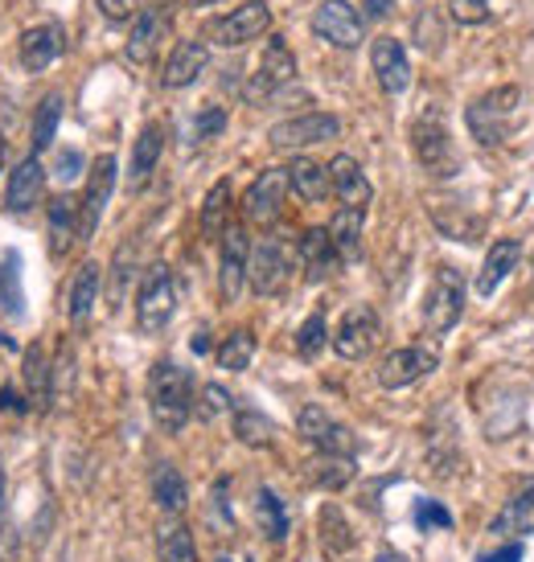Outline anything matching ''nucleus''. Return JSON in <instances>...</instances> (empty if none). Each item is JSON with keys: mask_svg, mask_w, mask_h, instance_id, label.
Segmentation results:
<instances>
[{"mask_svg": "<svg viewBox=\"0 0 534 562\" xmlns=\"http://www.w3.org/2000/svg\"><path fill=\"white\" fill-rule=\"evenodd\" d=\"M193 378L186 366L177 361H157L153 374H148V406H153V419L160 431H181L186 419L193 415Z\"/></svg>", "mask_w": 534, "mask_h": 562, "instance_id": "f257e3e1", "label": "nucleus"}, {"mask_svg": "<svg viewBox=\"0 0 534 562\" xmlns=\"http://www.w3.org/2000/svg\"><path fill=\"white\" fill-rule=\"evenodd\" d=\"M522 91L519 87H498V91L472 99L469 111H465V124H469V136L486 148H498L510 136V124L519 115Z\"/></svg>", "mask_w": 534, "mask_h": 562, "instance_id": "f03ea898", "label": "nucleus"}, {"mask_svg": "<svg viewBox=\"0 0 534 562\" xmlns=\"http://www.w3.org/2000/svg\"><path fill=\"white\" fill-rule=\"evenodd\" d=\"M177 313V283L169 263H148L136 292V325L141 333H160Z\"/></svg>", "mask_w": 534, "mask_h": 562, "instance_id": "7ed1b4c3", "label": "nucleus"}, {"mask_svg": "<svg viewBox=\"0 0 534 562\" xmlns=\"http://www.w3.org/2000/svg\"><path fill=\"white\" fill-rule=\"evenodd\" d=\"M465 313V276L456 267H441L424 300V325L432 337H444Z\"/></svg>", "mask_w": 534, "mask_h": 562, "instance_id": "20e7f679", "label": "nucleus"}, {"mask_svg": "<svg viewBox=\"0 0 534 562\" xmlns=\"http://www.w3.org/2000/svg\"><path fill=\"white\" fill-rule=\"evenodd\" d=\"M411 148H415V157L424 165L432 177H453L460 157H456L453 148V136H448V127H444L441 115H424V120H415L411 127Z\"/></svg>", "mask_w": 534, "mask_h": 562, "instance_id": "39448f33", "label": "nucleus"}, {"mask_svg": "<svg viewBox=\"0 0 534 562\" xmlns=\"http://www.w3.org/2000/svg\"><path fill=\"white\" fill-rule=\"evenodd\" d=\"M267 30H271V9H267L264 0H247V4H238L235 13L210 21L205 37H210L214 46L235 49V46H247V42H255V37H264Z\"/></svg>", "mask_w": 534, "mask_h": 562, "instance_id": "423d86ee", "label": "nucleus"}, {"mask_svg": "<svg viewBox=\"0 0 534 562\" xmlns=\"http://www.w3.org/2000/svg\"><path fill=\"white\" fill-rule=\"evenodd\" d=\"M292 276V255L280 238H264L252 250V263H247V283L255 288V296H280Z\"/></svg>", "mask_w": 534, "mask_h": 562, "instance_id": "0eeeda50", "label": "nucleus"}, {"mask_svg": "<svg viewBox=\"0 0 534 562\" xmlns=\"http://www.w3.org/2000/svg\"><path fill=\"white\" fill-rule=\"evenodd\" d=\"M292 75H297V58H292L288 42H283V37H267L259 70H255V79L247 82V99L259 108V103H267L271 94L280 91L283 82H292Z\"/></svg>", "mask_w": 534, "mask_h": 562, "instance_id": "6e6552de", "label": "nucleus"}, {"mask_svg": "<svg viewBox=\"0 0 534 562\" xmlns=\"http://www.w3.org/2000/svg\"><path fill=\"white\" fill-rule=\"evenodd\" d=\"M313 33L337 49L361 46V13L349 0H321L313 13Z\"/></svg>", "mask_w": 534, "mask_h": 562, "instance_id": "1a4fd4ad", "label": "nucleus"}, {"mask_svg": "<svg viewBox=\"0 0 534 562\" xmlns=\"http://www.w3.org/2000/svg\"><path fill=\"white\" fill-rule=\"evenodd\" d=\"M342 132V120L330 115V111H309V115H297V120H283L267 132L271 148H309V144H325Z\"/></svg>", "mask_w": 534, "mask_h": 562, "instance_id": "9d476101", "label": "nucleus"}, {"mask_svg": "<svg viewBox=\"0 0 534 562\" xmlns=\"http://www.w3.org/2000/svg\"><path fill=\"white\" fill-rule=\"evenodd\" d=\"M247 263H252V243L243 226H226L222 231V259H219V292L226 304H235L247 288Z\"/></svg>", "mask_w": 534, "mask_h": 562, "instance_id": "9b49d317", "label": "nucleus"}, {"mask_svg": "<svg viewBox=\"0 0 534 562\" xmlns=\"http://www.w3.org/2000/svg\"><path fill=\"white\" fill-rule=\"evenodd\" d=\"M436 349H427V345H408V349H394L382 358L378 366V386H387V391H403L411 382H420L436 370Z\"/></svg>", "mask_w": 534, "mask_h": 562, "instance_id": "f8f14e48", "label": "nucleus"}, {"mask_svg": "<svg viewBox=\"0 0 534 562\" xmlns=\"http://www.w3.org/2000/svg\"><path fill=\"white\" fill-rule=\"evenodd\" d=\"M115 157L103 153V157L91 165V177H87V193H82V214H79V238H91L99 218H103V210L111 202V189H115Z\"/></svg>", "mask_w": 534, "mask_h": 562, "instance_id": "ddd939ff", "label": "nucleus"}, {"mask_svg": "<svg viewBox=\"0 0 534 562\" xmlns=\"http://www.w3.org/2000/svg\"><path fill=\"white\" fill-rule=\"evenodd\" d=\"M297 431L304 443H313L316 452L325 456H354V436L337 419H330L321 406H304L297 415Z\"/></svg>", "mask_w": 534, "mask_h": 562, "instance_id": "4468645a", "label": "nucleus"}, {"mask_svg": "<svg viewBox=\"0 0 534 562\" xmlns=\"http://www.w3.org/2000/svg\"><path fill=\"white\" fill-rule=\"evenodd\" d=\"M375 341H378V316H375V308H366V304L349 308V313L342 316L337 333H333V349H337V358H346V361H361L375 349Z\"/></svg>", "mask_w": 534, "mask_h": 562, "instance_id": "2eb2a0df", "label": "nucleus"}, {"mask_svg": "<svg viewBox=\"0 0 534 562\" xmlns=\"http://www.w3.org/2000/svg\"><path fill=\"white\" fill-rule=\"evenodd\" d=\"M283 198H288V169H264L252 181V189H247L243 210H247V218L255 226H271V222L280 218Z\"/></svg>", "mask_w": 534, "mask_h": 562, "instance_id": "dca6fc26", "label": "nucleus"}, {"mask_svg": "<svg viewBox=\"0 0 534 562\" xmlns=\"http://www.w3.org/2000/svg\"><path fill=\"white\" fill-rule=\"evenodd\" d=\"M66 54V33L58 21H46V25H33V30L21 33V66L30 75H42Z\"/></svg>", "mask_w": 534, "mask_h": 562, "instance_id": "f3484780", "label": "nucleus"}, {"mask_svg": "<svg viewBox=\"0 0 534 562\" xmlns=\"http://www.w3.org/2000/svg\"><path fill=\"white\" fill-rule=\"evenodd\" d=\"M370 66H375V79L387 94H403L411 87V63L399 37H375Z\"/></svg>", "mask_w": 534, "mask_h": 562, "instance_id": "a211bd4d", "label": "nucleus"}, {"mask_svg": "<svg viewBox=\"0 0 534 562\" xmlns=\"http://www.w3.org/2000/svg\"><path fill=\"white\" fill-rule=\"evenodd\" d=\"M330 186H333V193L342 198L346 210H361V214H366V205H370V198H375V189H370V181H366L361 165L354 157H346V153L330 160Z\"/></svg>", "mask_w": 534, "mask_h": 562, "instance_id": "6ab92c4d", "label": "nucleus"}, {"mask_svg": "<svg viewBox=\"0 0 534 562\" xmlns=\"http://www.w3.org/2000/svg\"><path fill=\"white\" fill-rule=\"evenodd\" d=\"M165 25H169V13L165 9H144L141 16H136V25H132V37H127V63H136V66H148L153 58H157V42L165 37Z\"/></svg>", "mask_w": 534, "mask_h": 562, "instance_id": "aec40b11", "label": "nucleus"}, {"mask_svg": "<svg viewBox=\"0 0 534 562\" xmlns=\"http://www.w3.org/2000/svg\"><path fill=\"white\" fill-rule=\"evenodd\" d=\"M519 259H522V247L514 243V238H498L493 247H489V255H486V263H481V271H477V296L481 300H489L498 288H502V280L519 267Z\"/></svg>", "mask_w": 534, "mask_h": 562, "instance_id": "412c9836", "label": "nucleus"}, {"mask_svg": "<svg viewBox=\"0 0 534 562\" xmlns=\"http://www.w3.org/2000/svg\"><path fill=\"white\" fill-rule=\"evenodd\" d=\"M205 66H210V49H205V42H177V49L169 54V63H165L160 82H165L169 91H181V87H189V82H198V75H202Z\"/></svg>", "mask_w": 534, "mask_h": 562, "instance_id": "4be33fe9", "label": "nucleus"}, {"mask_svg": "<svg viewBox=\"0 0 534 562\" xmlns=\"http://www.w3.org/2000/svg\"><path fill=\"white\" fill-rule=\"evenodd\" d=\"M42 193H46V169L37 165V157H25L13 169V181H9V193H4V205H9L13 214H25V210H33V205L42 202Z\"/></svg>", "mask_w": 534, "mask_h": 562, "instance_id": "5701e85b", "label": "nucleus"}, {"mask_svg": "<svg viewBox=\"0 0 534 562\" xmlns=\"http://www.w3.org/2000/svg\"><path fill=\"white\" fill-rule=\"evenodd\" d=\"M300 259H304V271H309V280H330L333 267L342 263L337 259V250H333V238L325 226H309L304 235H300Z\"/></svg>", "mask_w": 534, "mask_h": 562, "instance_id": "b1692460", "label": "nucleus"}, {"mask_svg": "<svg viewBox=\"0 0 534 562\" xmlns=\"http://www.w3.org/2000/svg\"><path fill=\"white\" fill-rule=\"evenodd\" d=\"M489 530L498 533V538H531L534 533V484L505 501L502 514L493 517Z\"/></svg>", "mask_w": 534, "mask_h": 562, "instance_id": "393cba45", "label": "nucleus"}, {"mask_svg": "<svg viewBox=\"0 0 534 562\" xmlns=\"http://www.w3.org/2000/svg\"><path fill=\"white\" fill-rule=\"evenodd\" d=\"M75 238H79V202L63 193L49 202V255L63 259L75 247Z\"/></svg>", "mask_w": 534, "mask_h": 562, "instance_id": "a878e982", "label": "nucleus"}, {"mask_svg": "<svg viewBox=\"0 0 534 562\" xmlns=\"http://www.w3.org/2000/svg\"><path fill=\"white\" fill-rule=\"evenodd\" d=\"M288 189H297V198L300 202H325L333 193V186H330V169L325 165H316V160H292L288 165Z\"/></svg>", "mask_w": 534, "mask_h": 562, "instance_id": "bb28decb", "label": "nucleus"}, {"mask_svg": "<svg viewBox=\"0 0 534 562\" xmlns=\"http://www.w3.org/2000/svg\"><path fill=\"white\" fill-rule=\"evenodd\" d=\"M160 148H165V132H160V124H148V127L141 132V140H136V148H132V169H127V189H144V181H148V177H153V169H157Z\"/></svg>", "mask_w": 534, "mask_h": 562, "instance_id": "cd10ccee", "label": "nucleus"}, {"mask_svg": "<svg viewBox=\"0 0 534 562\" xmlns=\"http://www.w3.org/2000/svg\"><path fill=\"white\" fill-rule=\"evenodd\" d=\"M157 554L160 562H198V547H193V533L186 521H160L157 526Z\"/></svg>", "mask_w": 534, "mask_h": 562, "instance_id": "c85d7f7f", "label": "nucleus"}, {"mask_svg": "<svg viewBox=\"0 0 534 562\" xmlns=\"http://www.w3.org/2000/svg\"><path fill=\"white\" fill-rule=\"evenodd\" d=\"M94 300H99V263H82L75 283H70V325L87 328Z\"/></svg>", "mask_w": 534, "mask_h": 562, "instance_id": "c756f323", "label": "nucleus"}, {"mask_svg": "<svg viewBox=\"0 0 534 562\" xmlns=\"http://www.w3.org/2000/svg\"><path fill=\"white\" fill-rule=\"evenodd\" d=\"M25 386H30V406L46 411L49 394H54V370H49L42 345H30V349H25Z\"/></svg>", "mask_w": 534, "mask_h": 562, "instance_id": "7c9ffc66", "label": "nucleus"}, {"mask_svg": "<svg viewBox=\"0 0 534 562\" xmlns=\"http://www.w3.org/2000/svg\"><path fill=\"white\" fill-rule=\"evenodd\" d=\"M333 238V250H337V259H358V247H361V210H337L333 214V222L325 226Z\"/></svg>", "mask_w": 534, "mask_h": 562, "instance_id": "2f4dec72", "label": "nucleus"}, {"mask_svg": "<svg viewBox=\"0 0 534 562\" xmlns=\"http://www.w3.org/2000/svg\"><path fill=\"white\" fill-rule=\"evenodd\" d=\"M153 497H157V505L165 514H181L189 501L186 476L174 464H157V472H153Z\"/></svg>", "mask_w": 534, "mask_h": 562, "instance_id": "473e14b6", "label": "nucleus"}, {"mask_svg": "<svg viewBox=\"0 0 534 562\" xmlns=\"http://www.w3.org/2000/svg\"><path fill=\"white\" fill-rule=\"evenodd\" d=\"M255 521H259V530H264L271 542H283V538H288V530H292L283 501L276 497L271 488H259V493H255Z\"/></svg>", "mask_w": 534, "mask_h": 562, "instance_id": "72a5a7b5", "label": "nucleus"}, {"mask_svg": "<svg viewBox=\"0 0 534 562\" xmlns=\"http://www.w3.org/2000/svg\"><path fill=\"white\" fill-rule=\"evenodd\" d=\"M235 436L247 448H271L276 443V427L255 406H235Z\"/></svg>", "mask_w": 534, "mask_h": 562, "instance_id": "f704fd0d", "label": "nucleus"}, {"mask_svg": "<svg viewBox=\"0 0 534 562\" xmlns=\"http://www.w3.org/2000/svg\"><path fill=\"white\" fill-rule=\"evenodd\" d=\"M226 214H231V181H219V186L205 193L202 235L205 238H222V231H226Z\"/></svg>", "mask_w": 534, "mask_h": 562, "instance_id": "c9c22d12", "label": "nucleus"}, {"mask_svg": "<svg viewBox=\"0 0 534 562\" xmlns=\"http://www.w3.org/2000/svg\"><path fill=\"white\" fill-rule=\"evenodd\" d=\"M252 358H255V333H247V328H235V333L219 345V366L222 370H231V374L247 370Z\"/></svg>", "mask_w": 534, "mask_h": 562, "instance_id": "e433bc0d", "label": "nucleus"}, {"mask_svg": "<svg viewBox=\"0 0 534 562\" xmlns=\"http://www.w3.org/2000/svg\"><path fill=\"white\" fill-rule=\"evenodd\" d=\"M58 120H63V94H46L37 115H33V153H46L49 144H54Z\"/></svg>", "mask_w": 534, "mask_h": 562, "instance_id": "4c0bfd02", "label": "nucleus"}, {"mask_svg": "<svg viewBox=\"0 0 534 562\" xmlns=\"http://www.w3.org/2000/svg\"><path fill=\"white\" fill-rule=\"evenodd\" d=\"M313 481L325 488H342L354 481V456H316L313 460Z\"/></svg>", "mask_w": 534, "mask_h": 562, "instance_id": "58836bf2", "label": "nucleus"}, {"mask_svg": "<svg viewBox=\"0 0 534 562\" xmlns=\"http://www.w3.org/2000/svg\"><path fill=\"white\" fill-rule=\"evenodd\" d=\"M321 538H325V550H330L333 559H337L342 550L354 547V533H349L342 509H333V505H325V509H321Z\"/></svg>", "mask_w": 534, "mask_h": 562, "instance_id": "ea45409f", "label": "nucleus"}, {"mask_svg": "<svg viewBox=\"0 0 534 562\" xmlns=\"http://www.w3.org/2000/svg\"><path fill=\"white\" fill-rule=\"evenodd\" d=\"M325 341H330V328H325V316L313 313L304 325H300L297 333V349H300V358H316L321 349H325Z\"/></svg>", "mask_w": 534, "mask_h": 562, "instance_id": "a19ab883", "label": "nucleus"}, {"mask_svg": "<svg viewBox=\"0 0 534 562\" xmlns=\"http://www.w3.org/2000/svg\"><path fill=\"white\" fill-rule=\"evenodd\" d=\"M193 406H198V419H205V423H214L222 411H235L231 394L222 391V386H214V382H210V386L202 391V403H193Z\"/></svg>", "mask_w": 534, "mask_h": 562, "instance_id": "79ce46f5", "label": "nucleus"}, {"mask_svg": "<svg viewBox=\"0 0 534 562\" xmlns=\"http://www.w3.org/2000/svg\"><path fill=\"white\" fill-rule=\"evenodd\" d=\"M415 526H420V530H448V526H453V514L444 509L441 501L424 497L415 505Z\"/></svg>", "mask_w": 534, "mask_h": 562, "instance_id": "37998d69", "label": "nucleus"}, {"mask_svg": "<svg viewBox=\"0 0 534 562\" xmlns=\"http://www.w3.org/2000/svg\"><path fill=\"white\" fill-rule=\"evenodd\" d=\"M448 13H453L456 25H486L489 4L486 0H448Z\"/></svg>", "mask_w": 534, "mask_h": 562, "instance_id": "c03bdc74", "label": "nucleus"}, {"mask_svg": "<svg viewBox=\"0 0 534 562\" xmlns=\"http://www.w3.org/2000/svg\"><path fill=\"white\" fill-rule=\"evenodd\" d=\"M127 280H132V247H120L115 255V276H111V308H120V296H124Z\"/></svg>", "mask_w": 534, "mask_h": 562, "instance_id": "a18cd8bd", "label": "nucleus"}, {"mask_svg": "<svg viewBox=\"0 0 534 562\" xmlns=\"http://www.w3.org/2000/svg\"><path fill=\"white\" fill-rule=\"evenodd\" d=\"M222 127H226V111H222V108H205L202 115H198L193 132H198V140H214Z\"/></svg>", "mask_w": 534, "mask_h": 562, "instance_id": "49530a36", "label": "nucleus"}, {"mask_svg": "<svg viewBox=\"0 0 534 562\" xmlns=\"http://www.w3.org/2000/svg\"><path fill=\"white\" fill-rule=\"evenodd\" d=\"M136 9H141V0H99V13L108 21H127V16H136Z\"/></svg>", "mask_w": 534, "mask_h": 562, "instance_id": "de8ad7c7", "label": "nucleus"}, {"mask_svg": "<svg viewBox=\"0 0 534 562\" xmlns=\"http://www.w3.org/2000/svg\"><path fill=\"white\" fill-rule=\"evenodd\" d=\"M25 406H30V398H21L16 391H0V419L16 423L25 415Z\"/></svg>", "mask_w": 534, "mask_h": 562, "instance_id": "09e8293b", "label": "nucleus"}, {"mask_svg": "<svg viewBox=\"0 0 534 562\" xmlns=\"http://www.w3.org/2000/svg\"><path fill=\"white\" fill-rule=\"evenodd\" d=\"M79 169H82L79 153H75V148H63V153H58V177H63V181H75Z\"/></svg>", "mask_w": 534, "mask_h": 562, "instance_id": "8fccbe9b", "label": "nucleus"}, {"mask_svg": "<svg viewBox=\"0 0 534 562\" xmlns=\"http://www.w3.org/2000/svg\"><path fill=\"white\" fill-rule=\"evenodd\" d=\"M477 562H522V547L519 542H505V547H498V550H486Z\"/></svg>", "mask_w": 534, "mask_h": 562, "instance_id": "3c124183", "label": "nucleus"}, {"mask_svg": "<svg viewBox=\"0 0 534 562\" xmlns=\"http://www.w3.org/2000/svg\"><path fill=\"white\" fill-rule=\"evenodd\" d=\"M394 13V0H366L361 9V21H387Z\"/></svg>", "mask_w": 534, "mask_h": 562, "instance_id": "603ef678", "label": "nucleus"}, {"mask_svg": "<svg viewBox=\"0 0 534 562\" xmlns=\"http://www.w3.org/2000/svg\"><path fill=\"white\" fill-rule=\"evenodd\" d=\"M0 514H4V472H0Z\"/></svg>", "mask_w": 534, "mask_h": 562, "instance_id": "864d4df0", "label": "nucleus"}, {"mask_svg": "<svg viewBox=\"0 0 534 562\" xmlns=\"http://www.w3.org/2000/svg\"><path fill=\"white\" fill-rule=\"evenodd\" d=\"M189 4H193V9H202V4H219V0H189Z\"/></svg>", "mask_w": 534, "mask_h": 562, "instance_id": "5fc2aeb1", "label": "nucleus"}, {"mask_svg": "<svg viewBox=\"0 0 534 562\" xmlns=\"http://www.w3.org/2000/svg\"><path fill=\"white\" fill-rule=\"evenodd\" d=\"M378 562H399V554H378Z\"/></svg>", "mask_w": 534, "mask_h": 562, "instance_id": "6e6d98bb", "label": "nucleus"}, {"mask_svg": "<svg viewBox=\"0 0 534 562\" xmlns=\"http://www.w3.org/2000/svg\"><path fill=\"white\" fill-rule=\"evenodd\" d=\"M0 169H4V144H0Z\"/></svg>", "mask_w": 534, "mask_h": 562, "instance_id": "4d7b16f0", "label": "nucleus"}, {"mask_svg": "<svg viewBox=\"0 0 534 562\" xmlns=\"http://www.w3.org/2000/svg\"><path fill=\"white\" fill-rule=\"evenodd\" d=\"M214 562H235V559H226V554H222V559H214Z\"/></svg>", "mask_w": 534, "mask_h": 562, "instance_id": "13d9d810", "label": "nucleus"}]
</instances>
